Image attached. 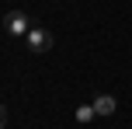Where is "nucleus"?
<instances>
[{
  "label": "nucleus",
  "mask_w": 132,
  "mask_h": 129,
  "mask_svg": "<svg viewBox=\"0 0 132 129\" xmlns=\"http://www.w3.org/2000/svg\"><path fill=\"white\" fill-rule=\"evenodd\" d=\"M4 32L14 35V39H24V35L31 32V18H28V11H7V18H4Z\"/></svg>",
  "instance_id": "obj_1"
},
{
  "label": "nucleus",
  "mask_w": 132,
  "mask_h": 129,
  "mask_svg": "<svg viewBox=\"0 0 132 129\" xmlns=\"http://www.w3.org/2000/svg\"><path fill=\"white\" fill-rule=\"evenodd\" d=\"M94 119H97L94 101H90V105H77V122H94Z\"/></svg>",
  "instance_id": "obj_4"
},
{
  "label": "nucleus",
  "mask_w": 132,
  "mask_h": 129,
  "mask_svg": "<svg viewBox=\"0 0 132 129\" xmlns=\"http://www.w3.org/2000/svg\"><path fill=\"white\" fill-rule=\"evenodd\" d=\"M94 108H97V119H108V115L118 112V101L111 94H94Z\"/></svg>",
  "instance_id": "obj_3"
},
{
  "label": "nucleus",
  "mask_w": 132,
  "mask_h": 129,
  "mask_svg": "<svg viewBox=\"0 0 132 129\" xmlns=\"http://www.w3.org/2000/svg\"><path fill=\"white\" fill-rule=\"evenodd\" d=\"M24 45L31 49V52H49V49H52V35H49L45 28L31 25V32L24 35Z\"/></svg>",
  "instance_id": "obj_2"
}]
</instances>
